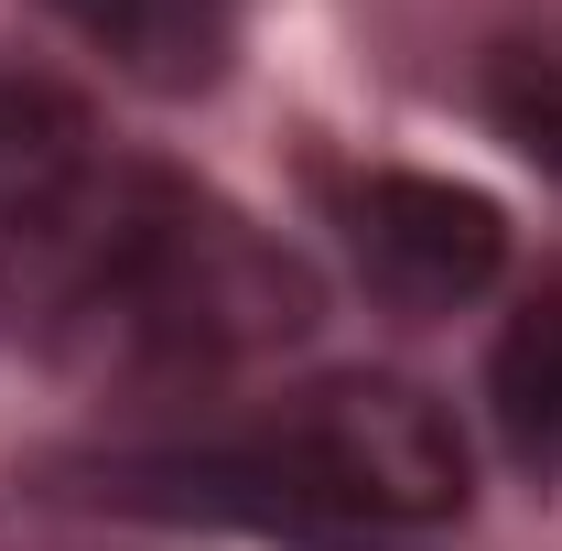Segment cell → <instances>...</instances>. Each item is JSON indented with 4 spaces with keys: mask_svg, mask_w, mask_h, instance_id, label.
<instances>
[{
    "mask_svg": "<svg viewBox=\"0 0 562 551\" xmlns=\"http://www.w3.org/2000/svg\"><path fill=\"white\" fill-rule=\"evenodd\" d=\"M0 325L87 390L162 401L314 336V271L216 184L76 151L0 216Z\"/></svg>",
    "mask_w": 562,
    "mask_h": 551,
    "instance_id": "6da1fadb",
    "label": "cell"
},
{
    "mask_svg": "<svg viewBox=\"0 0 562 551\" xmlns=\"http://www.w3.org/2000/svg\"><path fill=\"white\" fill-rule=\"evenodd\" d=\"M87 508L206 519L292 551H401L465 519V432L412 379H314L227 432H162L55 465Z\"/></svg>",
    "mask_w": 562,
    "mask_h": 551,
    "instance_id": "7a4b0ae2",
    "label": "cell"
},
{
    "mask_svg": "<svg viewBox=\"0 0 562 551\" xmlns=\"http://www.w3.org/2000/svg\"><path fill=\"white\" fill-rule=\"evenodd\" d=\"M347 249L379 303L454 314L508 271V216L454 173H368V184H347Z\"/></svg>",
    "mask_w": 562,
    "mask_h": 551,
    "instance_id": "3957f363",
    "label": "cell"
},
{
    "mask_svg": "<svg viewBox=\"0 0 562 551\" xmlns=\"http://www.w3.org/2000/svg\"><path fill=\"white\" fill-rule=\"evenodd\" d=\"M44 11L151 98L216 87L227 55H238V22H249V0H44Z\"/></svg>",
    "mask_w": 562,
    "mask_h": 551,
    "instance_id": "277c9868",
    "label": "cell"
},
{
    "mask_svg": "<svg viewBox=\"0 0 562 551\" xmlns=\"http://www.w3.org/2000/svg\"><path fill=\"white\" fill-rule=\"evenodd\" d=\"M487 412H497V432H508L519 465L562 476V271L497 325V346H487Z\"/></svg>",
    "mask_w": 562,
    "mask_h": 551,
    "instance_id": "5b68a950",
    "label": "cell"
},
{
    "mask_svg": "<svg viewBox=\"0 0 562 551\" xmlns=\"http://www.w3.org/2000/svg\"><path fill=\"white\" fill-rule=\"evenodd\" d=\"M487 120L519 162H541L562 184V22L552 33H508L487 55Z\"/></svg>",
    "mask_w": 562,
    "mask_h": 551,
    "instance_id": "8992f818",
    "label": "cell"
},
{
    "mask_svg": "<svg viewBox=\"0 0 562 551\" xmlns=\"http://www.w3.org/2000/svg\"><path fill=\"white\" fill-rule=\"evenodd\" d=\"M76 151H98L87 140V109H76L66 87H44V76L0 66V216L22 206V195H44Z\"/></svg>",
    "mask_w": 562,
    "mask_h": 551,
    "instance_id": "52a82bcc",
    "label": "cell"
}]
</instances>
